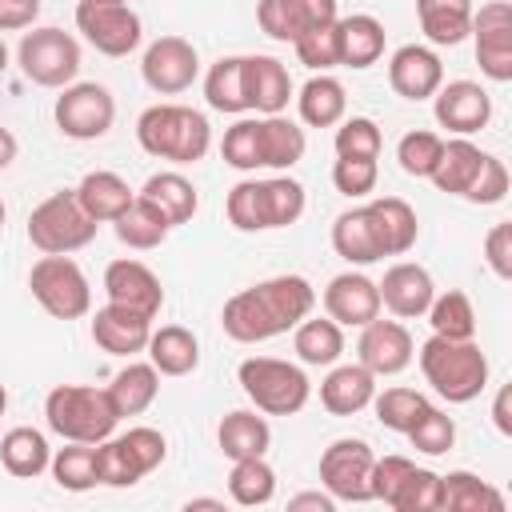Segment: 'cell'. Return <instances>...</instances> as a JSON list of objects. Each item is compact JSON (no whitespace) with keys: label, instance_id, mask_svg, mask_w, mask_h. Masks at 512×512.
<instances>
[{"label":"cell","instance_id":"1","mask_svg":"<svg viewBox=\"0 0 512 512\" xmlns=\"http://www.w3.org/2000/svg\"><path fill=\"white\" fill-rule=\"evenodd\" d=\"M312 308H316V288L296 272H280L228 296L220 312V328L236 344H264L272 336L292 332L304 316H312Z\"/></svg>","mask_w":512,"mask_h":512},{"label":"cell","instance_id":"2","mask_svg":"<svg viewBox=\"0 0 512 512\" xmlns=\"http://www.w3.org/2000/svg\"><path fill=\"white\" fill-rule=\"evenodd\" d=\"M136 140L148 156L168 164H196L212 148V124L188 104H152L136 120Z\"/></svg>","mask_w":512,"mask_h":512},{"label":"cell","instance_id":"3","mask_svg":"<svg viewBox=\"0 0 512 512\" xmlns=\"http://www.w3.org/2000/svg\"><path fill=\"white\" fill-rule=\"evenodd\" d=\"M304 184L292 180L288 172L268 176V180H240L228 192V224L236 232H272V228H288L304 216Z\"/></svg>","mask_w":512,"mask_h":512},{"label":"cell","instance_id":"4","mask_svg":"<svg viewBox=\"0 0 512 512\" xmlns=\"http://www.w3.org/2000/svg\"><path fill=\"white\" fill-rule=\"evenodd\" d=\"M424 384L448 404H468L488 388V356L480 352L476 340H448V336H428L416 352Z\"/></svg>","mask_w":512,"mask_h":512},{"label":"cell","instance_id":"5","mask_svg":"<svg viewBox=\"0 0 512 512\" xmlns=\"http://www.w3.org/2000/svg\"><path fill=\"white\" fill-rule=\"evenodd\" d=\"M44 420L60 440L100 444L116 432L120 412L108 396V388L96 384H56L44 396Z\"/></svg>","mask_w":512,"mask_h":512},{"label":"cell","instance_id":"6","mask_svg":"<svg viewBox=\"0 0 512 512\" xmlns=\"http://www.w3.org/2000/svg\"><path fill=\"white\" fill-rule=\"evenodd\" d=\"M236 380H240V392L252 400V408L264 412V416H296L312 396L308 372L300 364L276 360V356L240 360Z\"/></svg>","mask_w":512,"mask_h":512},{"label":"cell","instance_id":"7","mask_svg":"<svg viewBox=\"0 0 512 512\" xmlns=\"http://www.w3.org/2000/svg\"><path fill=\"white\" fill-rule=\"evenodd\" d=\"M96 220L80 208L76 192H52L48 200H40L28 216V244L40 256H72L80 248H88L96 240Z\"/></svg>","mask_w":512,"mask_h":512},{"label":"cell","instance_id":"8","mask_svg":"<svg viewBox=\"0 0 512 512\" xmlns=\"http://www.w3.org/2000/svg\"><path fill=\"white\" fill-rule=\"evenodd\" d=\"M164 456H168L164 432L136 424V428H128L120 436L112 432L108 440L96 444V472H100L104 488H132L148 472H156L164 464Z\"/></svg>","mask_w":512,"mask_h":512},{"label":"cell","instance_id":"9","mask_svg":"<svg viewBox=\"0 0 512 512\" xmlns=\"http://www.w3.org/2000/svg\"><path fill=\"white\" fill-rule=\"evenodd\" d=\"M28 288L52 320H80L92 312V284L72 256H40L28 272Z\"/></svg>","mask_w":512,"mask_h":512},{"label":"cell","instance_id":"10","mask_svg":"<svg viewBox=\"0 0 512 512\" xmlns=\"http://www.w3.org/2000/svg\"><path fill=\"white\" fill-rule=\"evenodd\" d=\"M16 64L40 88H68L80 72V40L64 28H32L16 44Z\"/></svg>","mask_w":512,"mask_h":512},{"label":"cell","instance_id":"11","mask_svg":"<svg viewBox=\"0 0 512 512\" xmlns=\"http://www.w3.org/2000/svg\"><path fill=\"white\" fill-rule=\"evenodd\" d=\"M76 32L100 52V56H128L144 40V24L128 0H80L76 4Z\"/></svg>","mask_w":512,"mask_h":512},{"label":"cell","instance_id":"12","mask_svg":"<svg viewBox=\"0 0 512 512\" xmlns=\"http://www.w3.org/2000/svg\"><path fill=\"white\" fill-rule=\"evenodd\" d=\"M372 444L356 436H340L320 456V484L336 504H368L372 500Z\"/></svg>","mask_w":512,"mask_h":512},{"label":"cell","instance_id":"13","mask_svg":"<svg viewBox=\"0 0 512 512\" xmlns=\"http://www.w3.org/2000/svg\"><path fill=\"white\" fill-rule=\"evenodd\" d=\"M52 120L68 140H100L116 120V100L96 80H72L68 88H60Z\"/></svg>","mask_w":512,"mask_h":512},{"label":"cell","instance_id":"14","mask_svg":"<svg viewBox=\"0 0 512 512\" xmlns=\"http://www.w3.org/2000/svg\"><path fill=\"white\" fill-rule=\"evenodd\" d=\"M476 40V64L488 80L508 84L512 80V4L508 0H488L472 8V32Z\"/></svg>","mask_w":512,"mask_h":512},{"label":"cell","instance_id":"15","mask_svg":"<svg viewBox=\"0 0 512 512\" xmlns=\"http://www.w3.org/2000/svg\"><path fill=\"white\" fill-rule=\"evenodd\" d=\"M140 76L156 96H180L200 76V56L184 36H160L140 56Z\"/></svg>","mask_w":512,"mask_h":512},{"label":"cell","instance_id":"16","mask_svg":"<svg viewBox=\"0 0 512 512\" xmlns=\"http://www.w3.org/2000/svg\"><path fill=\"white\" fill-rule=\"evenodd\" d=\"M432 116L452 136H472L492 120V96L476 80H448L432 92Z\"/></svg>","mask_w":512,"mask_h":512},{"label":"cell","instance_id":"17","mask_svg":"<svg viewBox=\"0 0 512 512\" xmlns=\"http://www.w3.org/2000/svg\"><path fill=\"white\" fill-rule=\"evenodd\" d=\"M356 360L380 380V376H396L404 372L412 360H416V344H412V332L400 324V320H368L360 328V340H356Z\"/></svg>","mask_w":512,"mask_h":512},{"label":"cell","instance_id":"18","mask_svg":"<svg viewBox=\"0 0 512 512\" xmlns=\"http://www.w3.org/2000/svg\"><path fill=\"white\" fill-rule=\"evenodd\" d=\"M104 292H108L112 304L132 308V312H140L148 320H156L160 308H164V284H160V276L144 260H132V256L112 260L104 268Z\"/></svg>","mask_w":512,"mask_h":512},{"label":"cell","instance_id":"19","mask_svg":"<svg viewBox=\"0 0 512 512\" xmlns=\"http://www.w3.org/2000/svg\"><path fill=\"white\" fill-rule=\"evenodd\" d=\"M336 0H260L256 4V24L264 36L280 40V44H296L308 28L316 24H332Z\"/></svg>","mask_w":512,"mask_h":512},{"label":"cell","instance_id":"20","mask_svg":"<svg viewBox=\"0 0 512 512\" xmlns=\"http://www.w3.org/2000/svg\"><path fill=\"white\" fill-rule=\"evenodd\" d=\"M324 316H332L340 328H364L368 320L380 316V288L364 272H340L324 288Z\"/></svg>","mask_w":512,"mask_h":512},{"label":"cell","instance_id":"21","mask_svg":"<svg viewBox=\"0 0 512 512\" xmlns=\"http://www.w3.org/2000/svg\"><path fill=\"white\" fill-rule=\"evenodd\" d=\"M376 288H380V308H388L396 320H416V316H424L428 304H432V296H436L432 272H428L424 264H412V260L392 264Z\"/></svg>","mask_w":512,"mask_h":512},{"label":"cell","instance_id":"22","mask_svg":"<svg viewBox=\"0 0 512 512\" xmlns=\"http://www.w3.org/2000/svg\"><path fill=\"white\" fill-rule=\"evenodd\" d=\"M388 84L404 100H432V92L444 84V64L428 44H404L388 60Z\"/></svg>","mask_w":512,"mask_h":512},{"label":"cell","instance_id":"23","mask_svg":"<svg viewBox=\"0 0 512 512\" xmlns=\"http://www.w3.org/2000/svg\"><path fill=\"white\" fill-rule=\"evenodd\" d=\"M88 332H92V344H96L100 352H108V356H136V352L148 348L152 320L140 316V312H132V308H120V304L108 300L104 308L92 312Z\"/></svg>","mask_w":512,"mask_h":512},{"label":"cell","instance_id":"24","mask_svg":"<svg viewBox=\"0 0 512 512\" xmlns=\"http://www.w3.org/2000/svg\"><path fill=\"white\" fill-rule=\"evenodd\" d=\"M368 212V224H372V236H376V248L380 256H404L416 248V236H420V220H416V208L400 196H376L364 204Z\"/></svg>","mask_w":512,"mask_h":512},{"label":"cell","instance_id":"25","mask_svg":"<svg viewBox=\"0 0 512 512\" xmlns=\"http://www.w3.org/2000/svg\"><path fill=\"white\" fill-rule=\"evenodd\" d=\"M136 196L152 212H160V220L168 228H180V224H188L200 212V192H196V184L184 172H152Z\"/></svg>","mask_w":512,"mask_h":512},{"label":"cell","instance_id":"26","mask_svg":"<svg viewBox=\"0 0 512 512\" xmlns=\"http://www.w3.org/2000/svg\"><path fill=\"white\" fill-rule=\"evenodd\" d=\"M376 396V376L356 360V364H332L328 376L320 380V404L332 416H356L372 404Z\"/></svg>","mask_w":512,"mask_h":512},{"label":"cell","instance_id":"27","mask_svg":"<svg viewBox=\"0 0 512 512\" xmlns=\"http://www.w3.org/2000/svg\"><path fill=\"white\" fill-rule=\"evenodd\" d=\"M384 24L368 12H352V16H336V56L344 68L364 72L384 56Z\"/></svg>","mask_w":512,"mask_h":512},{"label":"cell","instance_id":"28","mask_svg":"<svg viewBox=\"0 0 512 512\" xmlns=\"http://www.w3.org/2000/svg\"><path fill=\"white\" fill-rule=\"evenodd\" d=\"M256 152H260V168L272 172H288L304 160L308 152V136L300 124H292L284 112L276 116H256Z\"/></svg>","mask_w":512,"mask_h":512},{"label":"cell","instance_id":"29","mask_svg":"<svg viewBox=\"0 0 512 512\" xmlns=\"http://www.w3.org/2000/svg\"><path fill=\"white\" fill-rule=\"evenodd\" d=\"M244 88H248V108L260 116H276L292 100V76L276 56H244Z\"/></svg>","mask_w":512,"mask_h":512},{"label":"cell","instance_id":"30","mask_svg":"<svg viewBox=\"0 0 512 512\" xmlns=\"http://www.w3.org/2000/svg\"><path fill=\"white\" fill-rule=\"evenodd\" d=\"M144 352H148V364L160 376H188V372L200 368V340L184 324H160V328H152Z\"/></svg>","mask_w":512,"mask_h":512},{"label":"cell","instance_id":"31","mask_svg":"<svg viewBox=\"0 0 512 512\" xmlns=\"http://www.w3.org/2000/svg\"><path fill=\"white\" fill-rule=\"evenodd\" d=\"M72 192H76L80 208H84L96 224H112V220H116L120 212H128V204L136 200V192L128 188V180H124L120 172H108V168L88 172Z\"/></svg>","mask_w":512,"mask_h":512},{"label":"cell","instance_id":"32","mask_svg":"<svg viewBox=\"0 0 512 512\" xmlns=\"http://www.w3.org/2000/svg\"><path fill=\"white\" fill-rule=\"evenodd\" d=\"M292 352L304 368H332L344 356V328L332 316H304L292 328Z\"/></svg>","mask_w":512,"mask_h":512},{"label":"cell","instance_id":"33","mask_svg":"<svg viewBox=\"0 0 512 512\" xmlns=\"http://www.w3.org/2000/svg\"><path fill=\"white\" fill-rule=\"evenodd\" d=\"M0 464L16 480H36L52 464V444H48V436L40 428H28V424L8 428L0 436Z\"/></svg>","mask_w":512,"mask_h":512},{"label":"cell","instance_id":"34","mask_svg":"<svg viewBox=\"0 0 512 512\" xmlns=\"http://www.w3.org/2000/svg\"><path fill=\"white\" fill-rule=\"evenodd\" d=\"M416 20L428 44L456 48L472 32V0H416Z\"/></svg>","mask_w":512,"mask_h":512},{"label":"cell","instance_id":"35","mask_svg":"<svg viewBox=\"0 0 512 512\" xmlns=\"http://www.w3.org/2000/svg\"><path fill=\"white\" fill-rule=\"evenodd\" d=\"M216 444H220V452H224L228 460L268 456V448H272V428H268V420H264L260 412L236 408V412H228V416L220 420Z\"/></svg>","mask_w":512,"mask_h":512},{"label":"cell","instance_id":"36","mask_svg":"<svg viewBox=\"0 0 512 512\" xmlns=\"http://www.w3.org/2000/svg\"><path fill=\"white\" fill-rule=\"evenodd\" d=\"M108 396H112L120 420H124V416H140V412H148V408L156 404V396H160V372H156L148 360H128V364L112 376Z\"/></svg>","mask_w":512,"mask_h":512},{"label":"cell","instance_id":"37","mask_svg":"<svg viewBox=\"0 0 512 512\" xmlns=\"http://www.w3.org/2000/svg\"><path fill=\"white\" fill-rule=\"evenodd\" d=\"M296 108H300V120H304L308 128H336V124L344 120V112H348V92H344V84H340L336 76L316 72V76L300 88Z\"/></svg>","mask_w":512,"mask_h":512},{"label":"cell","instance_id":"38","mask_svg":"<svg viewBox=\"0 0 512 512\" xmlns=\"http://www.w3.org/2000/svg\"><path fill=\"white\" fill-rule=\"evenodd\" d=\"M440 512H504V492L468 468L440 476Z\"/></svg>","mask_w":512,"mask_h":512},{"label":"cell","instance_id":"39","mask_svg":"<svg viewBox=\"0 0 512 512\" xmlns=\"http://www.w3.org/2000/svg\"><path fill=\"white\" fill-rule=\"evenodd\" d=\"M204 100L212 112L224 116H244L248 108V88H244V56H220L208 76H204Z\"/></svg>","mask_w":512,"mask_h":512},{"label":"cell","instance_id":"40","mask_svg":"<svg viewBox=\"0 0 512 512\" xmlns=\"http://www.w3.org/2000/svg\"><path fill=\"white\" fill-rule=\"evenodd\" d=\"M480 164H484V152H480L468 136H456V140H444L440 164H436V172H432L428 180H432L444 196H464V192L472 188Z\"/></svg>","mask_w":512,"mask_h":512},{"label":"cell","instance_id":"41","mask_svg":"<svg viewBox=\"0 0 512 512\" xmlns=\"http://www.w3.org/2000/svg\"><path fill=\"white\" fill-rule=\"evenodd\" d=\"M332 248H336L340 260H348L356 268L384 260L380 248H376V236H372V224H368V212L364 208H348V212L336 216V224H332Z\"/></svg>","mask_w":512,"mask_h":512},{"label":"cell","instance_id":"42","mask_svg":"<svg viewBox=\"0 0 512 512\" xmlns=\"http://www.w3.org/2000/svg\"><path fill=\"white\" fill-rule=\"evenodd\" d=\"M228 496L240 508H264L276 496V472L264 456H248V460H232L228 472Z\"/></svg>","mask_w":512,"mask_h":512},{"label":"cell","instance_id":"43","mask_svg":"<svg viewBox=\"0 0 512 512\" xmlns=\"http://www.w3.org/2000/svg\"><path fill=\"white\" fill-rule=\"evenodd\" d=\"M52 480L64 488V492H88L100 484V472H96V444H80V440H64V448L52 452V464H48Z\"/></svg>","mask_w":512,"mask_h":512},{"label":"cell","instance_id":"44","mask_svg":"<svg viewBox=\"0 0 512 512\" xmlns=\"http://www.w3.org/2000/svg\"><path fill=\"white\" fill-rule=\"evenodd\" d=\"M428 324H432V336H448V340H476V308L464 292L448 288L440 296H432L428 304Z\"/></svg>","mask_w":512,"mask_h":512},{"label":"cell","instance_id":"45","mask_svg":"<svg viewBox=\"0 0 512 512\" xmlns=\"http://www.w3.org/2000/svg\"><path fill=\"white\" fill-rule=\"evenodd\" d=\"M112 228H116V240L128 244V248H136V252L160 248V244L168 240V232H172V228L160 220V212H152L140 196L128 204V212H120V216L112 220Z\"/></svg>","mask_w":512,"mask_h":512},{"label":"cell","instance_id":"46","mask_svg":"<svg viewBox=\"0 0 512 512\" xmlns=\"http://www.w3.org/2000/svg\"><path fill=\"white\" fill-rule=\"evenodd\" d=\"M372 408H376V420H380L388 432H400V436H404V432L416 424V416L428 408V396L416 392V388L396 384V388L376 392V396H372Z\"/></svg>","mask_w":512,"mask_h":512},{"label":"cell","instance_id":"47","mask_svg":"<svg viewBox=\"0 0 512 512\" xmlns=\"http://www.w3.org/2000/svg\"><path fill=\"white\" fill-rule=\"evenodd\" d=\"M404 436H408V444H412L416 452H424V456H444V452L456 444V420H452L444 408H436V404L428 400V408L416 416V424H412Z\"/></svg>","mask_w":512,"mask_h":512},{"label":"cell","instance_id":"48","mask_svg":"<svg viewBox=\"0 0 512 512\" xmlns=\"http://www.w3.org/2000/svg\"><path fill=\"white\" fill-rule=\"evenodd\" d=\"M440 152H444V136L424 132V128L404 132L400 144H396V160H400V168H404L408 176H416V180H428V176L436 172Z\"/></svg>","mask_w":512,"mask_h":512},{"label":"cell","instance_id":"49","mask_svg":"<svg viewBox=\"0 0 512 512\" xmlns=\"http://www.w3.org/2000/svg\"><path fill=\"white\" fill-rule=\"evenodd\" d=\"M332 148H336V156H364V160H376L380 148H384L380 124H376L372 116H348V120L336 124Z\"/></svg>","mask_w":512,"mask_h":512},{"label":"cell","instance_id":"50","mask_svg":"<svg viewBox=\"0 0 512 512\" xmlns=\"http://www.w3.org/2000/svg\"><path fill=\"white\" fill-rule=\"evenodd\" d=\"M388 508H396V512H440V472L412 468L404 476V484L396 488Z\"/></svg>","mask_w":512,"mask_h":512},{"label":"cell","instance_id":"51","mask_svg":"<svg viewBox=\"0 0 512 512\" xmlns=\"http://www.w3.org/2000/svg\"><path fill=\"white\" fill-rule=\"evenodd\" d=\"M292 48H296V60H300L304 68H312V72L340 68V56H336V20L308 28Z\"/></svg>","mask_w":512,"mask_h":512},{"label":"cell","instance_id":"52","mask_svg":"<svg viewBox=\"0 0 512 512\" xmlns=\"http://www.w3.org/2000/svg\"><path fill=\"white\" fill-rule=\"evenodd\" d=\"M220 156H224V164L236 168V172H256V168H260V152H256V120H252V116H240V120L224 132V140H220Z\"/></svg>","mask_w":512,"mask_h":512},{"label":"cell","instance_id":"53","mask_svg":"<svg viewBox=\"0 0 512 512\" xmlns=\"http://www.w3.org/2000/svg\"><path fill=\"white\" fill-rule=\"evenodd\" d=\"M376 180H380V164H376V160H364V156H336V164H332V184H336V192L348 196V200L368 196V192L376 188Z\"/></svg>","mask_w":512,"mask_h":512},{"label":"cell","instance_id":"54","mask_svg":"<svg viewBox=\"0 0 512 512\" xmlns=\"http://www.w3.org/2000/svg\"><path fill=\"white\" fill-rule=\"evenodd\" d=\"M508 168H504V160L500 156H488L484 152V164H480V172H476V180H472V188L460 196V200H468V204H480V208H488V204H500L504 196H508Z\"/></svg>","mask_w":512,"mask_h":512},{"label":"cell","instance_id":"55","mask_svg":"<svg viewBox=\"0 0 512 512\" xmlns=\"http://www.w3.org/2000/svg\"><path fill=\"white\" fill-rule=\"evenodd\" d=\"M416 464L408 460V456H376L372 460V500H384V504H392V496H396V488L404 484V476L412 472Z\"/></svg>","mask_w":512,"mask_h":512},{"label":"cell","instance_id":"56","mask_svg":"<svg viewBox=\"0 0 512 512\" xmlns=\"http://www.w3.org/2000/svg\"><path fill=\"white\" fill-rule=\"evenodd\" d=\"M484 260L500 280H512V220H500L484 236Z\"/></svg>","mask_w":512,"mask_h":512},{"label":"cell","instance_id":"57","mask_svg":"<svg viewBox=\"0 0 512 512\" xmlns=\"http://www.w3.org/2000/svg\"><path fill=\"white\" fill-rule=\"evenodd\" d=\"M40 16V0H0V32L32 28Z\"/></svg>","mask_w":512,"mask_h":512},{"label":"cell","instance_id":"58","mask_svg":"<svg viewBox=\"0 0 512 512\" xmlns=\"http://www.w3.org/2000/svg\"><path fill=\"white\" fill-rule=\"evenodd\" d=\"M304 508H312V512H332L336 500H332L328 492H300V496L288 500V512H304Z\"/></svg>","mask_w":512,"mask_h":512},{"label":"cell","instance_id":"59","mask_svg":"<svg viewBox=\"0 0 512 512\" xmlns=\"http://www.w3.org/2000/svg\"><path fill=\"white\" fill-rule=\"evenodd\" d=\"M508 400H512V388H500V392H496V404H492V424H496V432H500V436H512Z\"/></svg>","mask_w":512,"mask_h":512},{"label":"cell","instance_id":"60","mask_svg":"<svg viewBox=\"0 0 512 512\" xmlns=\"http://www.w3.org/2000/svg\"><path fill=\"white\" fill-rule=\"evenodd\" d=\"M16 152H20V144H16V136H12V132H8L4 124H0V172H4V168H8L12 160H16Z\"/></svg>","mask_w":512,"mask_h":512},{"label":"cell","instance_id":"61","mask_svg":"<svg viewBox=\"0 0 512 512\" xmlns=\"http://www.w3.org/2000/svg\"><path fill=\"white\" fill-rule=\"evenodd\" d=\"M184 508H188V512H192V508H224V500H212V496H196V500H188Z\"/></svg>","mask_w":512,"mask_h":512},{"label":"cell","instance_id":"62","mask_svg":"<svg viewBox=\"0 0 512 512\" xmlns=\"http://www.w3.org/2000/svg\"><path fill=\"white\" fill-rule=\"evenodd\" d=\"M4 72H8V44L0 40V76H4Z\"/></svg>","mask_w":512,"mask_h":512},{"label":"cell","instance_id":"63","mask_svg":"<svg viewBox=\"0 0 512 512\" xmlns=\"http://www.w3.org/2000/svg\"><path fill=\"white\" fill-rule=\"evenodd\" d=\"M4 412H8V388L0 384V420H4Z\"/></svg>","mask_w":512,"mask_h":512},{"label":"cell","instance_id":"64","mask_svg":"<svg viewBox=\"0 0 512 512\" xmlns=\"http://www.w3.org/2000/svg\"><path fill=\"white\" fill-rule=\"evenodd\" d=\"M4 220H8V208H4V200H0V228H4Z\"/></svg>","mask_w":512,"mask_h":512}]
</instances>
